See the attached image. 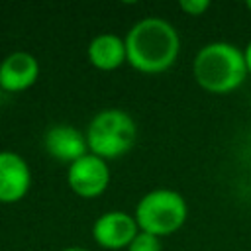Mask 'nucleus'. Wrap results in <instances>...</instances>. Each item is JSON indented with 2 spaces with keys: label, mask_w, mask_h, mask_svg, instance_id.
<instances>
[{
  "label": "nucleus",
  "mask_w": 251,
  "mask_h": 251,
  "mask_svg": "<svg viewBox=\"0 0 251 251\" xmlns=\"http://www.w3.org/2000/svg\"><path fill=\"white\" fill-rule=\"evenodd\" d=\"M124 39L127 63L145 75H157L171 69L180 51V37L176 29L167 20L155 16L133 24Z\"/></svg>",
  "instance_id": "1"
},
{
  "label": "nucleus",
  "mask_w": 251,
  "mask_h": 251,
  "mask_svg": "<svg viewBox=\"0 0 251 251\" xmlns=\"http://www.w3.org/2000/svg\"><path fill=\"white\" fill-rule=\"evenodd\" d=\"M196 84L210 94H229L247 78L243 51L227 41H212L200 47L192 61Z\"/></svg>",
  "instance_id": "2"
},
{
  "label": "nucleus",
  "mask_w": 251,
  "mask_h": 251,
  "mask_svg": "<svg viewBox=\"0 0 251 251\" xmlns=\"http://www.w3.org/2000/svg\"><path fill=\"white\" fill-rule=\"evenodd\" d=\"M88 153L112 161L129 153L137 141L135 120L120 108H106L92 116L86 126Z\"/></svg>",
  "instance_id": "3"
},
{
  "label": "nucleus",
  "mask_w": 251,
  "mask_h": 251,
  "mask_svg": "<svg viewBox=\"0 0 251 251\" xmlns=\"http://www.w3.org/2000/svg\"><path fill=\"white\" fill-rule=\"evenodd\" d=\"M188 216L186 200L173 188H153L143 194L135 206V222L139 231L167 237L178 231Z\"/></svg>",
  "instance_id": "4"
},
{
  "label": "nucleus",
  "mask_w": 251,
  "mask_h": 251,
  "mask_svg": "<svg viewBox=\"0 0 251 251\" xmlns=\"http://www.w3.org/2000/svg\"><path fill=\"white\" fill-rule=\"evenodd\" d=\"M67 184L80 198H96L104 194L110 184L108 161L86 153L67 169Z\"/></svg>",
  "instance_id": "5"
},
{
  "label": "nucleus",
  "mask_w": 251,
  "mask_h": 251,
  "mask_svg": "<svg viewBox=\"0 0 251 251\" xmlns=\"http://www.w3.org/2000/svg\"><path fill=\"white\" fill-rule=\"evenodd\" d=\"M139 233L135 218L122 210H110L96 218L92 224V237L104 249H127L133 237Z\"/></svg>",
  "instance_id": "6"
},
{
  "label": "nucleus",
  "mask_w": 251,
  "mask_h": 251,
  "mask_svg": "<svg viewBox=\"0 0 251 251\" xmlns=\"http://www.w3.org/2000/svg\"><path fill=\"white\" fill-rule=\"evenodd\" d=\"M31 188L27 161L16 151H0V202H20Z\"/></svg>",
  "instance_id": "7"
},
{
  "label": "nucleus",
  "mask_w": 251,
  "mask_h": 251,
  "mask_svg": "<svg viewBox=\"0 0 251 251\" xmlns=\"http://www.w3.org/2000/svg\"><path fill=\"white\" fill-rule=\"evenodd\" d=\"M43 147L49 157L73 165L88 153V143L84 131L69 124H55L43 135Z\"/></svg>",
  "instance_id": "8"
},
{
  "label": "nucleus",
  "mask_w": 251,
  "mask_h": 251,
  "mask_svg": "<svg viewBox=\"0 0 251 251\" xmlns=\"http://www.w3.org/2000/svg\"><path fill=\"white\" fill-rule=\"evenodd\" d=\"M39 78V61L27 51H14L0 61L2 92H24Z\"/></svg>",
  "instance_id": "9"
},
{
  "label": "nucleus",
  "mask_w": 251,
  "mask_h": 251,
  "mask_svg": "<svg viewBox=\"0 0 251 251\" xmlns=\"http://www.w3.org/2000/svg\"><path fill=\"white\" fill-rule=\"evenodd\" d=\"M86 57L90 65L98 71H104V73L116 71L124 63H127L126 39L116 33H100L90 39L86 47Z\"/></svg>",
  "instance_id": "10"
},
{
  "label": "nucleus",
  "mask_w": 251,
  "mask_h": 251,
  "mask_svg": "<svg viewBox=\"0 0 251 251\" xmlns=\"http://www.w3.org/2000/svg\"><path fill=\"white\" fill-rule=\"evenodd\" d=\"M126 251H163V243H161V237L151 235L147 231H139Z\"/></svg>",
  "instance_id": "11"
},
{
  "label": "nucleus",
  "mask_w": 251,
  "mask_h": 251,
  "mask_svg": "<svg viewBox=\"0 0 251 251\" xmlns=\"http://www.w3.org/2000/svg\"><path fill=\"white\" fill-rule=\"evenodd\" d=\"M178 8H180L186 16L198 18V16H202V14L210 8V2H208V0H180V2H178Z\"/></svg>",
  "instance_id": "12"
},
{
  "label": "nucleus",
  "mask_w": 251,
  "mask_h": 251,
  "mask_svg": "<svg viewBox=\"0 0 251 251\" xmlns=\"http://www.w3.org/2000/svg\"><path fill=\"white\" fill-rule=\"evenodd\" d=\"M243 57H245V65H247V73L251 75V41L245 45L243 49Z\"/></svg>",
  "instance_id": "13"
},
{
  "label": "nucleus",
  "mask_w": 251,
  "mask_h": 251,
  "mask_svg": "<svg viewBox=\"0 0 251 251\" xmlns=\"http://www.w3.org/2000/svg\"><path fill=\"white\" fill-rule=\"evenodd\" d=\"M63 251H86L84 247H78V245H71V247H65Z\"/></svg>",
  "instance_id": "14"
},
{
  "label": "nucleus",
  "mask_w": 251,
  "mask_h": 251,
  "mask_svg": "<svg viewBox=\"0 0 251 251\" xmlns=\"http://www.w3.org/2000/svg\"><path fill=\"white\" fill-rule=\"evenodd\" d=\"M245 6H247V10L251 12V0H247V4H245Z\"/></svg>",
  "instance_id": "15"
},
{
  "label": "nucleus",
  "mask_w": 251,
  "mask_h": 251,
  "mask_svg": "<svg viewBox=\"0 0 251 251\" xmlns=\"http://www.w3.org/2000/svg\"><path fill=\"white\" fill-rule=\"evenodd\" d=\"M0 102H2V88H0Z\"/></svg>",
  "instance_id": "16"
}]
</instances>
